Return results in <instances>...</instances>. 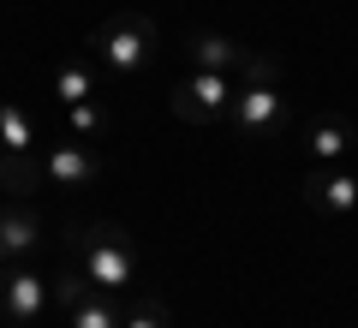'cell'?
Instances as JSON below:
<instances>
[{
    "instance_id": "e0dca14e",
    "label": "cell",
    "mask_w": 358,
    "mask_h": 328,
    "mask_svg": "<svg viewBox=\"0 0 358 328\" xmlns=\"http://www.w3.org/2000/svg\"><path fill=\"white\" fill-rule=\"evenodd\" d=\"M48 292H54V304H66V311H72V304H78V299H84V292H90V280H84V275H78V269H72V263H66V269H60V275H54V280H48Z\"/></svg>"
},
{
    "instance_id": "8fae6325",
    "label": "cell",
    "mask_w": 358,
    "mask_h": 328,
    "mask_svg": "<svg viewBox=\"0 0 358 328\" xmlns=\"http://www.w3.org/2000/svg\"><path fill=\"white\" fill-rule=\"evenodd\" d=\"M0 150L6 155H36V120L13 96H0Z\"/></svg>"
},
{
    "instance_id": "30bf717a",
    "label": "cell",
    "mask_w": 358,
    "mask_h": 328,
    "mask_svg": "<svg viewBox=\"0 0 358 328\" xmlns=\"http://www.w3.org/2000/svg\"><path fill=\"white\" fill-rule=\"evenodd\" d=\"M310 155H317V167H341L346 155H358V126H346L341 114L317 120L310 126Z\"/></svg>"
},
{
    "instance_id": "7a4b0ae2",
    "label": "cell",
    "mask_w": 358,
    "mask_h": 328,
    "mask_svg": "<svg viewBox=\"0 0 358 328\" xmlns=\"http://www.w3.org/2000/svg\"><path fill=\"white\" fill-rule=\"evenodd\" d=\"M155 48H162V30H155V18L150 13H114V18H102V24L84 36V60H96L108 78H138V72H150V60H155Z\"/></svg>"
},
{
    "instance_id": "8992f818",
    "label": "cell",
    "mask_w": 358,
    "mask_h": 328,
    "mask_svg": "<svg viewBox=\"0 0 358 328\" xmlns=\"http://www.w3.org/2000/svg\"><path fill=\"white\" fill-rule=\"evenodd\" d=\"M299 197H305L310 215L341 221V215L358 209V167H310V173L299 179Z\"/></svg>"
},
{
    "instance_id": "2e32d148",
    "label": "cell",
    "mask_w": 358,
    "mask_h": 328,
    "mask_svg": "<svg viewBox=\"0 0 358 328\" xmlns=\"http://www.w3.org/2000/svg\"><path fill=\"white\" fill-rule=\"evenodd\" d=\"M120 328H173V316H167L162 299H131L126 316H120Z\"/></svg>"
},
{
    "instance_id": "4fadbf2b",
    "label": "cell",
    "mask_w": 358,
    "mask_h": 328,
    "mask_svg": "<svg viewBox=\"0 0 358 328\" xmlns=\"http://www.w3.org/2000/svg\"><path fill=\"white\" fill-rule=\"evenodd\" d=\"M108 126H114V114H108V101H102V96L72 101V108H66V131H72V138H84V143L108 138Z\"/></svg>"
},
{
    "instance_id": "277c9868",
    "label": "cell",
    "mask_w": 358,
    "mask_h": 328,
    "mask_svg": "<svg viewBox=\"0 0 358 328\" xmlns=\"http://www.w3.org/2000/svg\"><path fill=\"white\" fill-rule=\"evenodd\" d=\"M287 120H293V108H287V96L275 84H245V90H233V101H227V126L239 131V138H281L287 131Z\"/></svg>"
},
{
    "instance_id": "3957f363",
    "label": "cell",
    "mask_w": 358,
    "mask_h": 328,
    "mask_svg": "<svg viewBox=\"0 0 358 328\" xmlns=\"http://www.w3.org/2000/svg\"><path fill=\"white\" fill-rule=\"evenodd\" d=\"M185 54H192V66H203V72H239L245 84H281V60H275V54H257V48H245V42L221 36V30H192V36H185Z\"/></svg>"
},
{
    "instance_id": "5bb4252c",
    "label": "cell",
    "mask_w": 358,
    "mask_h": 328,
    "mask_svg": "<svg viewBox=\"0 0 358 328\" xmlns=\"http://www.w3.org/2000/svg\"><path fill=\"white\" fill-rule=\"evenodd\" d=\"M42 185H48V179H42L36 155H6V150H0V191L24 197V191H42Z\"/></svg>"
},
{
    "instance_id": "7c38bea8",
    "label": "cell",
    "mask_w": 358,
    "mask_h": 328,
    "mask_svg": "<svg viewBox=\"0 0 358 328\" xmlns=\"http://www.w3.org/2000/svg\"><path fill=\"white\" fill-rule=\"evenodd\" d=\"M66 316H72V328H120V316H126V299H114V292H96V287H90Z\"/></svg>"
},
{
    "instance_id": "6da1fadb",
    "label": "cell",
    "mask_w": 358,
    "mask_h": 328,
    "mask_svg": "<svg viewBox=\"0 0 358 328\" xmlns=\"http://www.w3.org/2000/svg\"><path fill=\"white\" fill-rule=\"evenodd\" d=\"M66 263L90 280L96 292L126 299L138 275V245L120 221H66Z\"/></svg>"
},
{
    "instance_id": "5b68a950",
    "label": "cell",
    "mask_w": 358,
    "mask_h": 328,
    "mask_svg": "<svg viewBox=\"0 0 358 328\" xmlns=\"http://www.w3.org/2000/svg\"><path fill=\"white\" fill-rule=\"evenodd\" d=\"M227 72H203V66H192V72L173 84V96H167V108H173V120H185V126H215V120H227Z\"/></svg>"
},
{
    "instance_id": "ba28073f",
    "label": "cell",
    "mask_w": 358,
    "mask_h": 328,
    "mask_svg": "<svg viewBox=\"0 0 358 328\" xmlns=\"http://www.w3.org/2000/svg\"><path fill=\"white\" fill-rule=\"evenodd\" d=\"M96 173H102V155L90 143H48V155H42V179L48 185H90Z\"/></svg>"
},
{
    "instance_id": "9a60e30c",
    "label": "cell",
    "mask_w": 358,
    "mask_h": 328,
    "mask_svg": "<svg viewBox=\"0 0 358 328\" xmlns=\"http://www.w3.org/2000/svg\"><path fill=\"white\" fill-rule=\"evenodd\" d=\"M54 96H60L66 108H72V101H90V96H102V90H96V72H90L84 60H72V66H60V72H54Z\"/></svg>"
},
{
    "instance_id": "52a82bcc",
    "label": "cell",
    "mask_w": 358,
    "mask_h": 328,
    "mask_svg": "<svg viewBox=\"0 0 358 328\" xmlns=\"http://www.w3.org/2000/svg\"><path fill=\"white\" fill-rule=\"evenodd\" d=\"M48 299H54L48 280H42L30 263H6V275H0V322L6 328H30Z\"/></svg>"
},
{
    "instance_id": "ac0fdd59",
    "label": "cell",
    "mask_w": 358,
    "mask_h": 328,
    "mask_svg": "<svg viewBox=\"0 0 358 328\" xmlns=\"http://www.w3.org/2000/svg\"><path fill=\"white\" fill-rule=\"evenodd\" d=\"M6 263H13V251H6V239H0V275H6Z\"/></svg>"
},
{
    "instance_id": "9c48e42d",
    "label": "cell",
    "mask_w": 358,
    "mask_h": 328,
    "mask_svg": "<svg viewBox=\"0 0 358 328\" xmlns=\"http://www.w3.org/2000/svg\"><path fill=\"white\" fill-rule=\"evenodd\" d=\"M0 239H6V251H13V263H30V257L42 251V215L30 209V203H0Z\"/></svg>"
}]
</instances>
